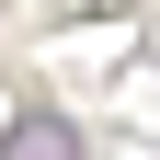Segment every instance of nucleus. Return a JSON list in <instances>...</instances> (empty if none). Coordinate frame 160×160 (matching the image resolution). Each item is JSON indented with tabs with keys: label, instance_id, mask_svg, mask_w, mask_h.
<instances>
[{
	"label": "nucleus",
	"instance_id": "1",
	"mask_svg": "<svg viewBox=\"0 0 160 160\" xmlns=\"http://www.w3.org/2000/svg\"><path fill=\"white\" fill-rule=\"evenodd\" d=\"M0 160H80V126L57 103H23L12 126H0Z\"/></svg>",
	"mask_w": 160,
	"mask_h": 160
}]
</instances>
